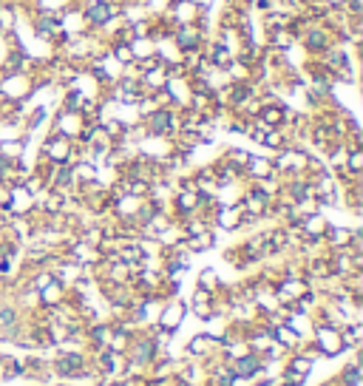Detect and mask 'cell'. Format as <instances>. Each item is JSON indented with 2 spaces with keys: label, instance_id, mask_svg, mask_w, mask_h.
I'll list each match as a JSON object with an SVG mask.
<instances>
[{
  "label": "cell",
  "instance_id": "cell-4",
  "mask_svg": "<svg viewBox=\"0 0 363 386\" xmlns=\"http://www.w3.org/2000/svg\"><path fill=\"white\" fill-rule=\"evenodd\" d=\"M63 32V23L54 17V14H45V17H40L37 20V34L40 37H45V40H52L54 34H60Z\"/></svg>",
  "mask_w": 363,
  "mask_h": 386
},
{
  "label": "cell",
  "instance_id": "cell-2",
  "mask_svg": "<svg viewBox=\"0 0 363 386\" xmlns=\"http://www.w3.org/2000/svg\"><path fill=\"white\" fill-rule=\"evenodd\" d=\"M304 45L312 54H324L332 48V37L324 26H315V23H312V26H307V32H304Z\"/></svg>",
  "mask_w": 363,
  "mask_h": 386
},
{
  "label": "cell",
  "instance_id": "cell-1",
  "mask_svg": "<svg viewBox=\"0 0 363 386\" xmlns=\"http://www.w3.org/2000/svg\"><path fill=\"white\" fill-rule=\"evenodd\" d=\"M114 14H116V6L108 3V0H91L85 6V23L91 29H105L114 20Z\"/></svg>",
  "mask_w": 363,
  "mask_h": 386
},
{
  "label": "cell",
  "instance_id": "cell-6",
  "mask_svg": "<svg viewBox=\"0 0 363 386\" xmlns=\"http://www.w3.org/2000/svg\"><path fill=\"white\" fill-rule=\"evenodd\" d=\"M207 60L216 63V65H227V63H230V52H227V48H225L222 43H216V45H210Z\"/></svg>",
  "mask_w": 363,
  "mask_h": 386
},
{
  "label": "cell",
  "instance_id": "cell-3",
  "mask_svg": "<svg viewBox=\"0 0 363 386\" xmlns=\"http://www.w3.org/2000/svg\"><path fill=\"white\" fill-rule=\"evenodd\" d=\"M176 45L182 48V54L202 52V32L193 29L190 23H179V29H176Z\"/></svg>",
  "mask_w": 363,
  "mask_h": 386
},
{
  "label": "cell",
  "instance_id": "cell-5",
  "mask_svg": "<svg viewBox=\"0 0 363 386\" xmlns=\"http://www.w3.org/2000/svg\"><path fill=\"white\" fill-rule=\"evenodd\" d=\"M171 125H174V114H171V111H154V114H151V128H154L156 134L171 131Z\"/></svg>",
  "mask_w": 363,
  "mask_h": 386
},
{
  "label": "cell",
  "instance_id": "cell-7",
  "mask_svg": "<svg viewBox=\"0 0 363 386\" xmlns=\"http://www.w3.org/2000/svg\"><path fill=\"white\" fill-rule=\"evenodd\" d=\"M349 167L357 174L360 171V151H352V156H349Z\"/></svg>",
  "mask_w": 363,
  "mask_h": 386
}]
</instances>
